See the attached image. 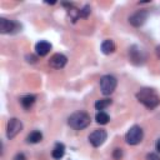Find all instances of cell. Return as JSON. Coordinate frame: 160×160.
I'll use <instances>...</instances> for the list:
<instances>
[{
    "mask_svg": "<svg viewBox=\"0 0 160 160\" xmlns=\"http://www.w3.org/2000/svg\"><path fill=\"white\" fill-rule=\"evenodd\" d=\"M21 25L15 20H9L6 18H0V32L1 34H15L20 31Z\"/></svg>",
    "mask_w": 160,
    "mask_h": 160,
    "instance_id": "8992f818",
    "label": "cell"
},
{
    "mask_svg": "<svg viewBox=\"0 0 160 160\" xmlns=\"http://www.w3.org/2000/svg\"><path fill=\"white\" fill-rule=\"evenodd\" d=\"M142 138H144V131L139 125L131 126L125 135V140L129 145H138L142 140Z\"/></svg>",
    "mask_w": 160,
    "mask_h": 160,
    "instance_id": "5b68a950",
    "label": "cell"
},
{
    "mask_svg": "<svg viewBox=\"0 0 160 160\" xmlns=\"http://www.w3.org/2000/svg\"><path fill=\"white\" fill-rule=\"evenodd\" d=\"M41 140H42V134H41L39 130L31 131V132L28 135V138H26V141H28L29 144H38V142H40Z\"/></svg>",
    "mask_w": 160,
    "mask_h": 160,
    "instance_id": "2e32d148",
    "label": "cell"
},
{
    "mask_svg": "<svg viewBox=\"0 0 160 160\" xmlns=\"http://www.w3.org/2000/svg\"><path fill=\"white\" fill-rule=\"evenodd\" d=\"M108 138V132L104 129H96L89 135V141L94 148L101 146Z\"/></svg>",
    "mask_w": 160,
    "mask_h": 160,
    "instance_id": "ba28073f",
    "label": "cell"
},
{
    "mask_svg": "<svg viewBox=\"0 0 160 160\" xmlns=\"http://www.w3.org/2000/svg\"><path fill=\"white\" fill-rule=\"evenodd\" d=\"M155 52H156V56L160 59V45H158V46H156V49H155Z\"/></svg>",
    "mask_w": 160,
    "mask_h": 160,
    "instance_id": "d4e9b609",
    "label": "cell"
},
{
    "mask_svg": "<svg viewBox=\"0 0 160 160\" xmlns=\"http://www.w3.org/2000/svg\"><path fill=\"white\" fill-rule=\"evenodd\" d=\"M65 154V145L62 142H56L52 151H51V156L56 160H60Z\"/></svg>",
    "mask_w": 160,
    "mask_h": 160,
    "instance_id": "4fadbf2b",
    "label": "cell"
},
{
    "mask_svg": "<svg viewBox=\"0 0 160 160\" xmlns=\"http://www.w3.org/2000/svg\"><path fill=\"white\" fill-rule=\"evenodd\" d=\"M91 12V8L90 5H84L81 9H80V18H88Z\"/></svg>",
    "mask_w": 160,
    "mask_h": 160,
    "instance_id": "d6986e66",
    "label": "cell"
},
{
    "mask_svg": "<svg viewBox=\"0 0 160 160\" xmlns=\"http://www.w3.org/2000/svg\"><path fill=\"white\" fill-rule=\"evenodd\" d=\"M25 59H26V61L28 62H31V64H34V62H36V56L35 55H32V54H30V55H26L25 56Z\"/></svg>",
    "mask_w": 160,
    "mask_h": 160,
    "instance_id": "44dd1931",
    "label": "cell"
},
{
    "mask_svg": "<svg viewBox=\"0 0 160 160\" xmlns=\"http://www.w3.org/2000/svg\"><path fill=\"white\" fill-rule=\"evenodd\" d=\"M22 130V122L16 119V118H11L9 121H8V125H6V136L8 139H14L20 131Z\"/></svg>",
    "mask_w": 160,
    "mask_h": 160,
    "instance_id": "52a82bcc",
    "label": "cell"
},
{
    "mask_svg": "<svg viewBox=\"0 0 160 160\" xmlns=\"http://www.w3.org/2000/svg\"><path fill=\"white\" fill-rule=\"evenodd\" d=\"M148 10L142 9V10H138L136 12H134L130 18H129V22L135 26V28H140L141 25H144V22L148 19Z\"/></svg>",
    "mask_w": 160,
    "mask_h": 160,
    "instance_id": "9c48e42d",
    "label": "cell"
},
{
    "mask_svg": "<svg viewBox=\"0 0 160 160\" xmlns=\"http://www.w3.org/2000/svg\"><path fill=\"white\" fill-rule=\"evenodd\" d=\"M136 99L148 109H155L160 104V96L151 88H142L136 92Z\"/></svg>",
    "mask_w": 160,
    "mask_h": 160,
    "instance_id": "6da1fadb",
    "label": "cell"
},
{
    "mask_svg": "<svg viewBox=\"0 0 160 160\" xmlns=\"http://www.w3.org/2000/svg\"><path fill=\"white\" fill-rule=\"evenodd\" d=\"M68 124L74 130H82L90 125V115L85 111H76L69 116Z\"/></svg>",
    "mask_w": 160,
    "mask_h": 160,
    "instance_id": "7a4b0ae2",
    "label": "cell"
},
{
    "mask_svg": "<svg viewBox=\"0 0 160 160\" xmlns=\"http://www.w3.org/2000/svg\"><path fill=\"white\" fill-rule=\"evenodd\" d=\"M112 156H114V159L120 160V159H121V156H122V150H121V149H119V148H116V149L114 150V152H112Z\"/></svg>",
    "mask_w": 160,
    "mask_h": 160,
    "instance_id": "ffe728a7",
    "label": "cell"
},
{
    "mask_svg": "<svg viewBox=\"0 0 160 160\" xmlns=\"http://www.w3.org/2000/svg\"><path fill=\"white\" fill-rule=\"evenodd\" d=\"M62 6H65L68 9V14L71 19L72 22H76V20L80 18V9L75 8L72 4H62Z\"/></svg>",
    "mask_w": 160,
    "mask_h": 160,
    "instance_id": "7c38bea8",
    "label": "cell"
},
{
    "mask_svg": "<svg viewBox=\"0 0 160 160\" xmlns=\"http://www.w3.org/2000/svg\"><path fill=\"white\" fill-rule=\"evenodd\" d=\"M68 62V58L64 55V54H60V52H56L54 54L50 59H49V64L51 68L54 69H62Z\"/></svg>",
    "mask_w": 160,
    "mask_h": 160,
    "instance_id": "30bf717a",
    "label": "cell"
},
{
    "mask_svg": "<svg viewBox=\"0 0 160 160\" xmlns=\"http://www.w3.org/2000/svg\"><path fill=\"white\" fill-rule=\"evenodd\" d=\"M148 160H160V156H159L158 154L151 152V154H149V155H148Z\"/></svg>",
    "mask_w": 160,
    "mask_h": 160,
    "instance_id": "7402d4cb",
    "label": "cell"
},
{
    "mask_svg": "<svg viewBox=\"0 0 160 160\" xmlns=\"http://www.w3.org/2000/svg\"><path fill=\"white\" fill-rule=\"evenodd\" d=\"M50 50H51V44L48 42V41H45V40H41V41L36 42V45H35V51L40 56L48 55Z\"/></svg>",
    "mask_w": 160,
    "mask_h": 160,
    "instance_id": "8fae6325",
    "label": "cell"
},
{
    "mask_svg": "<svg viewBox=\"0 0 160 160\" xmlns=\"http://www.w3.org/2000/svg\"><path fill=\"white\" fill-rule=\"evenodd\" d=\"M118 85V80L112 75H104L100 79V90L104 95H110L115 91Z\"/></svg>",
    "mask_w": 160,
    "mask_h": 160,
    "instance_id": "277c9868",
    "label": "cell"
},
{
    "mask_svg": "<svg viewBox=\"0 0 160 160\" xmlns=\"http://www.w3.org/2000/svg\"><path fill=\"white\" fill-rule=\"evenodd\" d=\"M155 148H156V151L160 152V138L158 139V141H156V144H155Z\"/></svg>",
    "mask_w": 160,
    "mask_h": 160,
    "instance_id": "cb8c5ba5",
    "label": "cell"
},
{
    "mask_svg": "<svg viewBox=\"0 0 160 160\" xmlns=\"http://www.w3.org/2000/svg\"><path fill=\"white\" fill-rule=\"evenodd\" d=\"M101 51L105 54V55H110L115 51V44L112 40L110 39H106L101 42Z\"/></svg>",
    "mask_w": 160,
    "mask_h": 160,
    "instance_id": "9a60e30c",
    "label": "cell"
},
{
    "mask_svg": "<svg viewBox=\"0 0 160 160\" xmlns=\"http://www.w3.org/2000/svg\"><path fill=\"white\" fill-rule=\"evenodd\" d=\"M111 99H108V98H105V99H100V100H98L96 102H95V109L98 110V111H102V110H105L109 105H111Z\"/></svg>",
    "mask_w": 160,
    "mask_h": 160,
    "instance_id": "e0dca14e",
    "label": "cell"
},
{
    "mask_svg": "<svg viewBox=\"0 0 160 160\" xmlns=\"http://www.w3.org/2000/svg\"><path fill=\"white\" fill-rule=\"evenodd\" d=\"M129 60L131 64L139 66L142 65L146 60V52L142 48L138 46V45H131L129 48Z\"/></svg>",
    "mask_w": 160,
    "mask_h": 160,
    "instance_id": "3957f363",
    "label": "cell"
},
{
    "mask_svg": "<svg viewBox=\"0 0 160 160\" xmlns=\"http://www.w3.org/2000/svg\"><path fill=\"white\" fill-rule=\"evenodd\" d=\"M35 100H36V96L35 95L28 94V95H24L22 98H20V104H21V106L24 109H30L34 105Z\"/></svg>",
    "mask_w": 160,
    "mask_h": 160,
    "instance_id": "5bb4252c",
    "label": "cell"
},
{
    "mask_svg": "<svg viewBox=\"0 0 160 160\" xmlns=\"http://www.w3.org/2000/svg\"><path fill=\"white\" fill-rule=\"evenodd\" d=\"M95 120H96L98 124H100V125H105V124L109 122L110 116H109L105 111H98V114L95 115Z\"/></svg>",
    "mask_w": 160,
    "mask_h": 160,
    "instance_id": "ac0fdd59",
    "label": "cell"
},
{
    "mask_svg": "<svg viewBox=\"0 0 160 160\" xmlns=\"http://www.w3.org/2000/svg\"><path fill=\"white\" fill-rule=\"evenodd\" d=\"M14 160H25V156H24V154H18Z\"/></svg>",
    "mask_w": 160,
    "mask_h": 160,
    "instance_id": "603a6c76",
    "label": "cell"
}]
</instances>
